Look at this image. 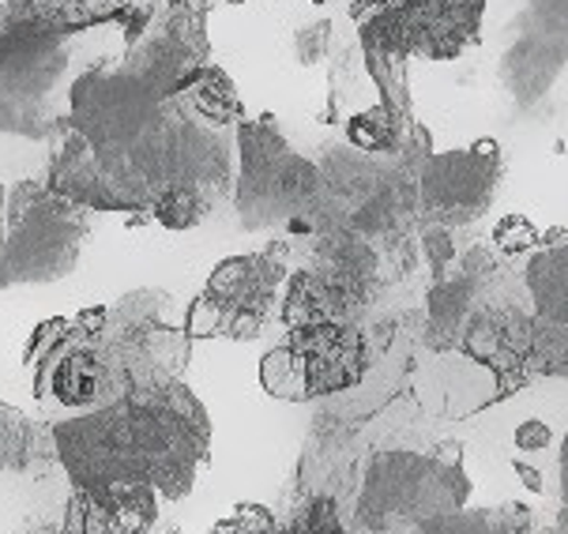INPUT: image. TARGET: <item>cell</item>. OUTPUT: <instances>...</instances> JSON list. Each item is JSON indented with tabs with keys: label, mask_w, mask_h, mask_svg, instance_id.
I'll use <instances>...</instances> for the list:
<instances>
[{
	"label": "cell",
	"mask_w": 568,
	"mask_h": 534,
	"mask_svg": "<svg viewBox=\"0 0 568 534\" xmlns=\"http://www.w3.org/2000/svg\"><path fill=\"white\" fill-rule=\"evenodd\" d=\"M207 0H151L148 27L118 61L69 83L50 135L45 184L87 211L192 230L234 192V129L211 124L181 91L211 61Z\"/></svg>",
	"instance_id": "1"
},
{
	"label": "cell",
	"mask_w": 568,
	"mask_h": 534,
	"mask_svg": "<svg viewBox=\"0 0 568 534\" xmlns=\"http://www.w3.org/2000/svg\"><path fill=\"white\" fill-rule=\"evenodd\" d=\"M53 441L72 490L151 485L159 497L181 501L196 490L207 463L211 417L185 381H173L61 417L53 422Z\"/></svg>",
	"instance_id": "2"
},
{
	"label": "cell",
	"mask_w": 568,
	"mask_h": 534,
	"mask_svg": "<svg viewBox=\"0 0 568 534\" xmlns=\"http://www.w3.org/2000/svg\"><path fill=\"white\" fill-rule=\"evenodd\" d=\"M237 173H234V211L242 230H286V234L316 238L332 226H343V211L327 189L321 167L291 148L272 113L234 129Z\"/></svg>",
	"instance_id": "3"
},
{
	"label": "cell",
	"mask_w": 568,
	"mask_h": 534,
	"mask_svg": "<svg viewBox=\"0 0 568 534\" xmlns=\"http://www.w3.org/2000/svg\"><path fill=\"white\" fill-rule=\"evenodd\" d=\"M173 294L159 286H136L105 305V320L94 332V354L105 369L113 403L132 392H155L181 381L192 339L170 324Z\"/></svg>",
	"instance_id": "4"
},
{
	"label": "cell",
	"mask_w": 568,
	"mask_h": 534,
	"mask_svg": "<svg viewBox=\"0 0 568 534\" xmlns=\"http://www.w3.org/2000/svg\"><path fill=\"white\" fill-rule=\"evenodd\" d=\"M91 211L45 181H16L0 219V290L61 283L80 268Z\"/></svg>",
	"instance_id": "5"
},
{
	"label": "cell",
	"mask_w": 568,
	"mask_h": 534,
	"mask_svg": "<svg viewBox=\"0 0 568 534\" xmlns=\"http://www.w3.org/2000/svg\"><path fill=\"white\" fill-rule=\"evenodd\" d=\"M470 478L464 471V444L445 441L429 455L381 452L373 455L358 497V523L365 531L418 527L433 516L467 508Z\"/></svg>",
	"instance_id": "6"
},
{
	"label": "cell",
	"mask_w": 568,
	"mask_h": 534,
	"mask_svg": "<svg viewBox=\"0 0 568 534\" xmlns=\"http://www.w3.org/2000/svg\"><path fill=\"white\" fill-rule=\"evenodd\" d=\"M102 320L105 305H91L80 309L75 316H53L34 328L23 362L31 369L38 406L72 417L113 403L105 369L94 354V332H99Z\"/></svg>",
	"instance_id": "7"
},
{
	"label": "cell",
	"mask_w": 568,
	"mask_h": 534,
	"mask_svg": "<svg viewBox=\"0 0 568 534\" xmlns=\"http://www.w3.org/2000/svg\"><path fill=\"white\" fill-rule=\"evenodd\" d=\"M286 241H272L260 252L219 260L207 275L204 290L185 309L189 339H234V343H253L264 335V324L278 305V290L286 275Z\"/></svg>",
	"instance_id": "8"
},
{
	"label": "cell",
	"mask_w": 568,
	"mask_h": 534,
	"mask_svg": "<svg viewBox=\"0 0 568 534\" xmlns=\"http://www.w3.org/2000/svg\"><path fill=\"white\" fill-rule=\"evenodd\" d=\"M365 362H369V343L354 320L286 328L283 343L272 346L260 362V387L272 400L310 403L358 387Z\"/></svg>",
	"instance_id": "9"
},
{
	"label": "cell",
	"mask_w": 568,
	"mask_h": 534,
	"mask_svg": "<svg viewBox=\"0 0 568 534\" xmlns=\"http://www.w3.org/2000/svg\"><path fill=\"white\" fill-rule=\"evenodd\" d=\"M500 184V148L494 140L470 151H440L422 162L414 178V203L433 226H467L483 219Z\"/></svg>",
	"instance_id": "10"
},
{
	"label": "cell",
	"mask_w": 568,
	"mask_h": 534,
	"mask_svg": "<svg viewBox=\"0 0 568 534\" xmlns=\"http://www.w3.org/2000/svg\"><path fill=\"white\" fill-rule=\"evenodd\" d=\"M459 346L497 376V400L516 395L527 384V365L538 362V332L535 320L516 309H486L467 320Z\"/></svg>",
	"instance_id": "11"
},
{
	"label": "cell",
	"mask_w": 568,
	"mask_h": 534,
	"mask_svg": "<svg viewBox=\"0 0 568 534\" xmlns=\"http://www.w3.org/2000/svg\"><path fill=\"white\" fill-rule=\"evenodd\" d=\"M105 19L87 0H4L0 16V42L12 46H50L72 42Z\"/></svg>",
	"instance_id": "12"
},
{
	"label": "cell",
	"mask_w": 568,
	"mask_h": 534,
	"mask_svg": "<svg viewBox=\"0 0 568 534\" xmlns=\"http://www.w3.org/2000/svg\"><path fill=\"white\" fill-rule=\"evenodd\" d=\"M286 294H283V324L302 328V324H351L358 316L365 301L346 294L343 286H335L332 279H324L321 271L302 268L286 275Z\"/></svg>",
	"instance_id": "13"
},
{
	"label": "cell",
	"mask_w": 568,
	"mask_h": 534,
	"mask_svg": "<svg viewBox=\"0 0 568 534\" xmlns=\"http://www.w3.org/2000/svg\"><path fill=\"white\" fill-rule=\"evenodd\" d=\"M527 290L538 309V332L568 343V241L538 245V256L527 264Z\"/></svg>",
	"instance_id": "14"
},
{
	"label": "cell",
	"mask_w": 568,
	"mask_h": 534,
	"mask_svg": "<svg viewBox=\"0 0 568 534\" xmlns=\"http://www.w3.org/2000/svg\"><path fill=\"white\" fill-rule=\"evenodd\" d=\"M57 463L53 425H42L0 400V471H38Z\"/></svg>",
	"instance_id": "15"
},
{
	"label": "cell",
	"mask_w": 568,
	"mask_h": 534,
	"mask_svg": "<svg viewBox=\"0 0 568 534\" xmlns=\"http://www.w3.org/2000/svg\"><path fill=\"white\" fill-rule=\"evenodd\" d=\"M475 283L459 271L452 279H437L429 294V346L437 351H448L464 339V328L470 320V298H475Z\"/></svg>",
	"instance_id": "16"
},
{
	"label": "cell",
	"mask_w": 568,
	"mask_h": 534,
	"mask_svg": "<svg viewBox=\"0 0 568 534\" xmlns=\"http://www.w3.org/2000/svg\"><path fill=\"white\" fill-rule=\"evenodd\" d=\"M418 534H531V508L519 501H505L500 508L445 512L418 523Z\"/></svg>",
	"instance_id": "17"
},
{
	"label": "cell",
	"mask_w": 568,
	"mask_h": 534,
	"mask_svg": "<svg viewBox=\"0 0 568 534\" xmlns=\"http://www.w3.org/2000/svg\"><path fill=\"white\" fill-rule=\"evenodd\" d=\"M410 124H414L410 118H399V113H392L384 102H377V105H369V110L346 118V143H351L354 151L369 154V159H377V154H399Z\"/></svg>",
	"instance_id": "18"
},
{
	"label": "cell",
	"mask_w": 568,
	"mask_h": 534,
	"mask_svg": "<svg viewBox=\"0 0 568 534\" xmlns=\"http://www.w3.org/2000/svg\"><path fill=\"white\" fill-rule=\"evenodd\" d=\"M286 527H291V534H346L332 497H313L310 504H302Z\"/></svg>",
	"instance_id": "19"
},
{
	"label": "cell",
	"mask_w": 568,
	"mask_h": 534,
	"mask_svg": "<svg viewBox=\"0 0 568 534\" xmlns=\"http://www.w3.org/2000/svg\"><path fill=\"white\" fill-rule=\"evenodd\" d=\"M538 238L542 234H538L535 222L527 215H505L494 230V245L497 252H505V256H519V252H527V249H538Z\"/></svg>",
	"instance_id": "20"
},
{
	"label": "cell",
	"mask_w": 568,
	"mask_h": 534,
	"mask_svg": "<svg viewBox=\"0 0 568 534\" xmlns=\"http://www.w3.org/2000/svg\"><path fill=\"white\" fill-rule=\"evenodd\" d=\"M327 50H332V19H316V23H305L302 31L294 34V53L305 68L321 64Z\"/></svg>",
	"instance_id": "21"
},
{
	"label": "cell",
	"mask_w": 568,
	"mask_h": 534,
	"mask_svg": "<svg viewBox=\"0 0 568 534\" xmlns=\"http://www.w3.org/2000/svg\"><path fill=\"white\" fill-rule=\"evenodd\" d=\"M275 512L264 508V504H237L230 516L219 523L215 534H264L275 527Z\"/></svg>",
	"instance_id": "22"
},
{
	"label": "cell",
	"mask_w": 568,
	"mask_h": 534,
	"mask_svg": "<svg viewBox=\"0 0 568 534\" xmlns=\"http://www.w3.org/2000/svg\"><path fill=\"white\" fill-rule=\"evenodd\" d=\"M513 441L519 452H546L554 444V430L546 422H538V417H527V422L516 425Z\"/></svg>",
	"instance_id": "23"
},
{
	"label": "cell",
	"mask_w": 568,
	"mask_h": 534,
	"mask_svg": "<svg viewBox=\"0 0 568 534\" xmlns=\"http://www.w3.org/2000/svg\"><path fill=\"white\" fill-rule=\"evenodd\" d=\"M426 252H429L433 268L445 271V264L452 260V245H448V230L445 226H433L429 234H426Z\"/></svg>",
	"instance_id": "24"
},
{
	"label": "cell",
	"mask_w": 568,
	"mask_h": 534,
	"mask_svg": "<svg viewBox=\"0 0 568 534\" xmlns=\"http://www.w3.org/2000/svg\"><path fill=\"white\" fill-rule=\"evenodd\" d=\"M513 471L519 474V482H524L527 485V490H531V493H546V482H542V474H538L535 467H531V463H527V460H519V455H516V460H513Z\"/></svg>",
	"instance_id": "25"
},
{
	"label": "cell",
	"mask_w": 568,
	"mask_h": 534,
	"mask_svg": "<svg viewBox=\"0 0 568 534\" xmlns=\"http://www.w3.org/2000/svg\"><path fill=\"white\" fill-rule=\"evenodd\" d=\"M87 4H91L94 12H99V16L105 19V27H110V19L118 16L124 4H132V0H87Z\"/></svg>",
	"instance_id": "26"
},
{
	"label": "cell",
	"mask_w": 568,
	"mask_h": 534,
	"mask_svg": "<svg viewBox=\"0 0 568 534\" xmlns=\"http://www.w3.org/2000/svg\"><path fill=\"white\" fill-rule=\"evenodd\" d=\"M561 504H565V527H568V433L561 444Z\"/></svg>",
	"instance_id": "27"
},
{
	"label": "cell",
	"mask_w": 568,
	"mask_h": 534,
	"mask_svg": "<svg viewBox=\"0 0 568 534\" xmlns=\"http://www.w3.org/2000/svg\"><path fill=\"white\" fill-rule=\"evenodd\" d=\"M264 534H291V527H286V523H275V527L264 531Z\"/></svg>",
	"instance_id": "28"
},
{
	"label": "cell",
	"mask_w": 568,
	"mask_h": 534,
	"mask_svg": "<svg viewBox=\"0 0 568 534\" xmlns=\"http://www.w3.org/2000/svg\"><path fill=\"white\" fill-rule=\"evenodd\" d=\"M4 197H8V189L0 184V219H4Z\"/></svg>",
	"instance_id": "29"
},
{
	"label": "cell",
	"mask_w": 568,
	"mask_h": 534,
	"mask_svg": "<svg viewBox=\"0 0 568 534\" xmlns=\"http://www.w3.org/2000/svg\"><path fill=\"white\" fill-rule=\"evenodd\" d=\"M215 4H245V0H211V8Z\"/></svg>",
	"instance_id": "30"
},
{
	"label": "cell",
	"mask_w": 568,
	"mask_h": 534,
	"mask_svg": "<svg viewBox=\"0 0 568 534\" xmlns=\"http://www.w3.org/2000/svg\"><path fill=\"white\" fill-rule=\"evenodd\" d=\"M38 534H57V527H45V531H38Z\"/></svg>",
	"instance_id": "31"
}]
</instances>
